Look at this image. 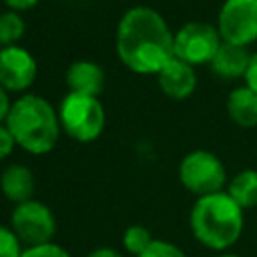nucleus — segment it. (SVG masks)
Wrapping results in <instances>:
<instances>
[{"label":"nucleus","instance_id":"412c9836","mask_svg":"<svg viewBox=\"0 0 257 257\" xmlns=\"http://www.w3.org/2000/svg\"><path fill=\"white\" fill-rule=\"evenodd\" d=\"M14 147H16V141L10 135L8 126L6 124H0V161H4L6 157H10V153L14 151Z\"/></svg>","mask_w":257,"mask_h":257},{"label":"nucleus","instance_id":"39448f33","mask_svg":"<svg viewBox=\"0 0 257 257\" xmlns=\"http://www.w3.org/2000/svg\"><path fill=\"white\" fill-rule=\"evenodd\" d=\"M179 179L183 187L197 197L221 193L227 173L221 159L209 151H193L183 157L179 165Z\"/></svg>","mask_w":257,"mask_h":257},{"label":"nucleus","instance_id":"5701e85b","mask_svg":"<svg viewBox=\"0 0 257 257\" xmlns=\"http://www.w3.org/2000/svg\"><path fill=\"white\" fill-rule=\"evenodd\" d=\"M4 4L12 10V12H22V10H30L38 4V0H4Z\"/></svg>","mask_w":257,"mask_h":257},{"label":"nucleus","instance_id":"f257e3e1","mask_svg":"<svg viewBox=\"0 0 257 257\" xmlns=\"http://www.w3.org/2000/svg\"><path fill=\"white\" fill-rule=\"evenodd\" d=\"M173 42L175 34L169 24L149 6L126 10L116 28V54L137 74H159L175 56Z\"/></svg>","mask_w":257,"mask_h":257},{"label":"nucleus","instance_id":"a211bd4d","mask_svg":"<svg viewBox=\"0 0 257 257\" xmlns=\"http://www.w3.org/2000/svg\"><path fill=\"white\" fill-rule=\"evenodd\" d=\"M22 251L24 249L16 233L10 227L0 225V257H20Z\"/></svg>","mask_w":257,"mask_h":257},{"label":"nucleus","instance_id":"f8f14e48","mask_svg":"<svg viewBox=\"0 0 257 257\" xmlns=\"http://www.w3.org/2000/svg\"><path fill=\"white\" fill-rule=\"evenodd\" d=\"M0 189L14 205L26 203L34 195V175L24 165H10L0 175Z\"/></svg>","mask_w":257,"mask_h":257},{"label":"nucleus","instance_id":"4be33fe9","mask_svg":"<svg viewBox=\"0 0 257 257\" xmlns=\"http://www.w3.org/2000/svg\"><path fill=\"white\" fill-rule=\"evenodd\" d=\"M245 80H247V86L257 92V52L251 56V62H249V68L245 72Z\"/></svg>","mask_w":257,"mask_h":257},{"label":"nucleus","instance_id":"f03ea898","mask_svg":"<svg viewBox=\"0 0 257 257\" xmlns=\"http://www.w3.org/2000/svg\"><path fill=\"white\" fill-rule=\"evenodd\" d=\"M4 124L14 137L16 145L32 155L52 151L62 131L58 110L36 94H24L12 102Z\"/></svg>","mask_w":257,"mask_h":257},{"label":"nucleus","instance_id":"7ed1b4c3","mask_svg":"<svg viewBox=\"0 0 257 257\" xmlns=\"http://www.w3.org/2000/svg\"><path fill=\"white\" fill-rule=\"evenodd\" d=\"M191 231L195 239L215 251H223L237 243L243 231V209L229 193H213L199 197L191 209Z\"/></svg>","mask_w":257,"mask_h":257},{"label":"nucleus","instance_id":"9d476101","mask_svg":"<svg viewBox=\"0 0 257 257\" xmlns=\"http://www.w3.org/2000/svg\"><path fill=\"white\" fill-rule=\"evenodd\" d=\"M157 78H159L161 90L175 100H183V98L191 96V92L197 86L195 68L175 56L163 66V70L157 74Z\"/></svg>","mask_w":257,"mask_h":257},{"label":"nucleus","instance_id":"9b49d317","mask_svg":"<svg viewBox=\"0 0 257 257\" xmlns=\"http://www.w3.org/2000/svg\"><path fill=\"white\" fill-rule=\"evenodd\" d=\"M66 84L70 92L96 96L104 86V72L94 60H76L66 70Z\"/></svg>","mask_w":257,"mask_h":257},{"label":"nucleus","instance_id":"dca6fc26","mask_svg":"<svg viewBox=\"0 0 257 257\" xmlns=\"http://www.w3.org/2000/svg\"><path fill=\"white\" fill-rule=\"evenodd\" d=\"M26 24L18 12H2L0 14V46H14L24 36Z\"/></svg>","mask_w":257,"mask_h":257},{"label":"nucleus","instance_id":"6ab92c4d","mask_svg":"<svg viewBox=\"0 0 257 257\" xmlns=\"http://www.w3.org/2000/svg\"><path fill=\"white\" fill-rule=\"evenodd\" d=\"M139 257H187V255L175 243H169V241H163V239H155Z\"/></svg>","mask_w":257,"mask_h":257},{"label":"nucleus","instance_id":"f3484780","mask_svg":"<svg viewBox=\"0 0 257 257\" xmlns=\"http://www.w3.org/2000/svg\"><path fill=\"white\" fill-rule=\"evenodd\" d=\"M153 241L155 239L151 237V231L147 227H143V225H131L122 233V247L135 257H139Z\"/></svg>","mask_w":257,"mask_h":257},{"label":"nucleus","instance_id":"20e7f679","mask_svg":"<svg viewBox=\"0 0 257 257\" xmlns=\"http://www.w3.org/2000/svg\"><path fill=\"white\" fill-rule=\"evenodd\" d=\"M58 118L62 131L78 141V143H90L100 137L104 128V108L96 96L88 94H76L68 92L58 108Z\"/></svg>","mask_w":257,"mask_h":257},{"label":"nucleus","instance_id":"423d86ee","mask_svg":"<svg viewBox=\"0 0 257 257\" xmlns=\"http://www.w3.org/2000/svg\"><path fill=\"white\" fill-rule=\"evenodd\" d=\"M10 229L16 233L20 243H24L26 247H36L52 243V237L56 233V219L48 205L30 199L14 207L10 215Z\"/></svg>","mask_w":257,"mask_h":257},{"label":"nucleus","instance_id":"6e6552de","mask_svg":"<svg viewBox=\"0 0 257 257\" xmlns=\"http://www.w3.org/2000/svg\"><path fill=\"white\" fill-rule=\"evenodd\" d=\"M223 42L247 46L257 40V0H227L219 12Z\"/></svg>","mask_w":257,"mask_h":257},{"label":"nucleus","instance_id":"0eeeda50","mask_svg":"<svg viewBox=\"0 0 257 257\" xmlns=\"http://www.w3.org/2000/svg\"><path fill=\"white\" fill-rule=\"evenodd\" d=\"M221 34L215 26L207 22H189L181 26L175 34L173 50L175 58L197 66V64H211L215 58L219 46H221Z\"/></svg>","mask_w":257,"mask_h":257},{"label":"nucleus","instance_id":"4468645a","mask_svg":"<svg viewBox=\"0 0 257 257\" xmlns=\"http://www.w3.org/2000/svg\"><path fill=\"white\" fill-rule=\"evenodd\" d=\"M227 114L235 124L243 128L255 126L257 124V92H253L249 86L231 90L227 98Z\"/></svg>","mask_w":257,"mask_h":257},{"label":"nucleus","instance_id":"aec40b11","mask_svg":"<svg viewBox=\"0 0 257 257\" xmlns=\"http://www.w3.org/2000/svg\"><path fill=\"white\" fill-rule=\"evenodd\" d=\"M20 257H70V253L56 243H44L36 247H26Z\"/></svg>","mask_w":257,"mask_h":257},{"label":"nucleus","instance_id":"2eb2a0df","mask_svg":"<svg viewBox=\"0 0 257 257\" xmlns=\"http://www.w3.org/2000/svg\"><path fill=\"white\" fill-rule=\"evenodd\" d=\"M227 193L241 209L257 207V171L245 169V171L237 173L231 179Z\"/></svg>","mask_w":257,"mask_h":257},{"label":"nucleus","instance_id":"393cba45","mask_svg":"<svg viewBox=\"0 0 257 257\" xmlns=\"http://www.w3.org/2000/svg\"><path fill=\"white\" fill-rule=\"evenodd\" d=\"M88 257H122L118 251L110 249V247H100V249H94L88 253Z\"/></svg>","mask_w":257,"mask_h":257},{"label":"nucleus","instance_id":"ddd939ff","mask_svg":"<svg viewBox=\"0 0 257 257\" xmlns=\"http://www.w3.org/2000/svg\"><path fill=\"white\" fill-rule=\"evenodd\" d=\"M251 62V54L245 50V46L221 42L215 58L211 60V68L221 78H237L245 76Z\"/></svg>","mask_w":257,"mask_h":257},{"label":"nucleus","instance_id":"a878e982","mask_svg":"<svg viewBox=\"0 0 257 257\" xmlns=\"http://www.w3.org/2000/svg\"><path fill=\"white\" fill-rule=\"evenodd\" d=\"M219 257H241V255H233V253H223V255H219Z\"/></svg>","mask_w":257,"mask_h":257},{"label":"nucleus","instance_id":"bb28decb","mask_svg":"<svg viewBox=\"0 0 257 257\" xmlns=\"http://www.w3.org/2000/svg\"><path fill=\"white\" fill-rule=\"evenodd\" d=\"M0 48H2V46H0Z\"/></svg>","mask_w":257,"mask_h":257},{"label":"nucleus","instance_id":"1a4fd4ad","mask_svg":"<svg viewBox=\"0 0 257 257\" xmlns=\"http://www.w3.org/2000/svg\"><path fill=\"white\" fill-rule=\"evenodd\" d=\"M36 60L34 56L14 44L0 48V86L12 92H22L32 86L36 78Z\"/></svg>","mask_w":257,"mask_h":257},{"label":"nucleus","instance_id":"b1692460","mask_svg":"<svg viewBox=\"0 0 257 257\" xmlns=\"http://www.w3.org/2000/svg\"><path fill=\"white\" fill-rule=\"evenodd\" d=\"M10 106H12V102H10V98H8V90L0 86V124L6 122L8 112H10Z\"/></svg>","mask_w":257,"mask_h":257}]
</instances>
